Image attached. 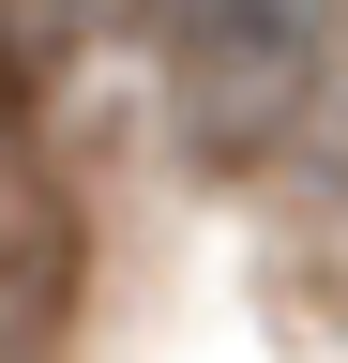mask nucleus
Listing matches in <instances>:
<instances>
[{
	"label": "nucleus",
	"instance_id": "nucleus-2",
	"mask_svg": "<svg viewBox=\"0 0 348 363\" xmlns=\"http://www.w3.org/2000/svg\"><path fill=\"white\" fill-rule=\"evenodd\" d=\"M76 333V197L61 182H0V363H61Z\"/></svg>",
	"mask_w": 348,
	"mask_h": 363
},
{
	"label": "nucleus",
	"instance_id": "nucleus-3",
	"mask_svg": "<svg viewBox=\"0 0 348 363\" xmlns=\"http://www.w3.org/2000/svg\"><path fill=\"white\" fill-rule=\"evenodd\" d=\"M16 136H30V61H16V30H0V182H16Z\"/></svg>",
	"mask_w": 348,
	"mask_h": 363
},
{
	"label": "nucleus",
	"instance_id": "nucleus-1",
	"mask_svg": "<svg viewBox=\"0 0 348 363\" xmlns=\"http://www.w3.org/2000/svg\"><path fill=\"white\" fill-rule=\"evenodd\" d=\"M152 30L197 167H273L333 91V0H167Z\"/></svg>",
	"mask_w": 348,
	"mask_h": 363
}]
</instances>
